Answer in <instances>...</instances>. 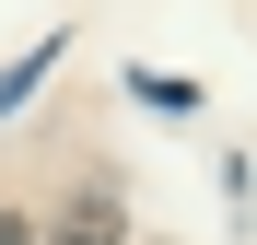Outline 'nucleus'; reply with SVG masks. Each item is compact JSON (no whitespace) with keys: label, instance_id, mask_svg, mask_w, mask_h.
I'll list each match as a JSON object with an SVG mask.
<instances>
[{"label":"nucleus","instance_id":"1","mask_svg":"<svg viewBox=\"0 0 257 245\" xmlns=\"http://www.w3.org/2000/svg\"><path fill=\"white\" fill-rule=\"evenodd\" d=\"M117 233H128L117 187H82V198H70V222H59V233H35V245H117Z\"/></svg>","mask_w":257,"mask_h":245},{"label":"nucleus","instance_id":"3","mask_svg":"<svg viewBox=\"0 0 257 245\" xmlns=\"http://www.w3.org/2000/svg\"><path fill=\"white\" fill-rule=\"evenodd\" d=\"M0 245H35V222H24V210H0Z\"/></svg>","mask_w":257,"mask_h":245},{"label":"nucleus","instance_id":"2","mask_svg":"<svg viewBox=\"0 0 257 245\" xmlns=\"http://www.w3.org/2000/svg\"><path fill=\"white\" fill-rule=\"evenodd\" d=\"M47 59H59V35H47V47H35V59H24V70H0V117H12V105H24V94H35V82H47Z\"/></svg>","mask_w":257,"mask_h":245}]
</instances>
